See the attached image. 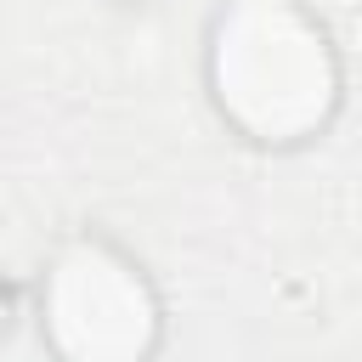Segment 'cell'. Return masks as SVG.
I'll use <instances>...</instances> for the list:
<instances>
[{"label":"cell","instance_id":"1","mask_svg":"<svg viewBox=\"0 0 362 362\" xmlns=\"http://www.w3.org/2000/svg\"><path fill=\"white\" fill-rule=\"evenodd\" d=\"M221 107L260 141L311 136L339 96V68L322 28L294 0H238L209 51Z\"/></svg>","mask_w":362,"mask_h":362},{"label":"cell","instance_id":"2","mask_svg":"<svg viewBox=\"0 0 362 362\" xmlns=\"http://www.w3.org/2000/svg\"><path fill=\"white\" fill-rule=\"evenodd\" d=\"M45 334L68 362H141L158 334V305L113 249L74 243L45 283Z\"/></svg>","mask_w":362,"mask_h":362}]
</instances>
